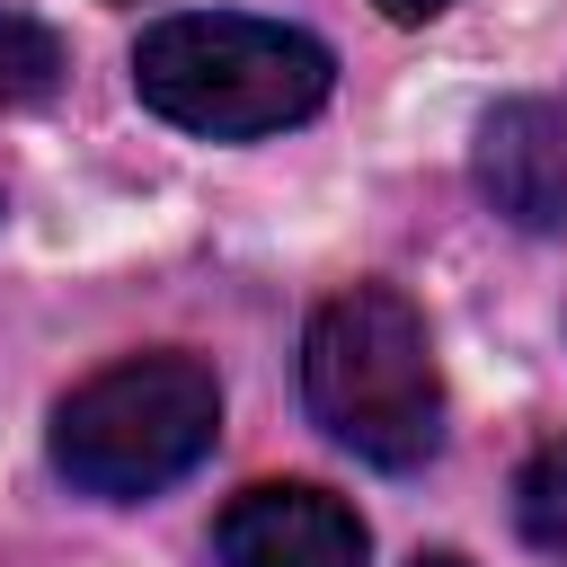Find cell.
Returning <instances> with one entry per match:
<instances>
[{
  "label": "cell",
  "instance_id": "obj_1",
  "mask_svg": "<svg viewBox=\"0 0 567 567\" xmlns=\"http://www.w3.org/2000/svg\"><path fill=\"white\" fill-rule=\"evenodd\" d=\"M301 408L372 470H425L443 452V363L425 310L399 284H346L301 328Z\"/></svg>",
  "mask_w": 567,
  "mask_h": 567
},
{
  "label": "cell",
  "instance_id": "obj_2",
  "mask_svg": "<svg viewBox=\"0 0 567 567\" xmlns=\"http://www.w3.org/2000/svg\"><path fill=\"white\" fill-rule=\"evenodd\" d=\"M328 89H337V53L284 18L177 9L133 44V97L195 142H257V133L310 124Z\"/></svg>",
  "mask_w": 567,
  "mask_h": 567
},
{
  "label": "cell",
  "instance_id": "obj_3",
  "mask_svg": "<svg viewBox=\"0 0 567 567\" xmlns=\"http://www.w3.org/2000/svg\"><path fill=\"white\" fill-rule=\"evenodd\" d=\"M221 443V381L186 346L124 354L53 408V470L97 505H142Z\"/></svg>",
  "mask_w": 567,
  "mask_h": 567
},
{
  "label": "cell",
  "instance_id": "obj_4",
  "mask_svg": "<svg viewBox=\"0 0 567 567\" xmlns=\"http://www.w3.org/2000/svg\"><path fill=\"white\" fill-rule=\"evenodd\" d=\"M221 567H372V532L346 496L310 478H257L213 523Z\"/></svg>",
  "mask_w": 567,
  "mask_h": 567
},
{
  "label": "cell",
  "instance_id": "obj_5",
  "mask_svg": "<svg viewBox=\"0 0 567 567\" xmlns=\"http://www.w3.org/2000/svg\"><path fill=\"white\" fill-rule=\"evenodd\" d=\"M478 195L514 230H567V106L549 97H505L478 124Z\"/></svg>",
  "mask_w": 567,
  "mask_h": 567
},
{
  "label": "cell",
  "instance_id": "obj_6",
  "mask_svg": "<svg viewBox=\"0 0 567 567\" xmlns=\"http://www.w3.org/2000/svg\"><path fill=\"white\" fill-rule=\"evenodd\" d=\"M62 89V35L44 18L0 9V106H35Z\"/></svg>",
  "mask_w": 567,
  "mask_h": 567
},
{
  "label": "cell",
  "instance_id": "obj_7",
  "mask_svg": "<svg viewBox=\"0 0 567 567\" xmlns=\"http://www.w3.org/2000/svg\"><path fill=\"white\" fill-rule=\"evenodd\" d=\"M514 523H523L532 549H558V558H567V434L523 461V478H514Z\"/></svg>",
  "mask_w": 567,
  "mask_h": 567
},
{
  "label": "cell",
  "instance_id": "obj_8",
  "mask_svg": "<svg viewBox=\"0 0 567 567\" xmlns=\"http://www.w3.org/2000/svg\"><path fill=\"white\" fill-rule=\"evenodd\" d=\"M372 9H381L390 27H425V18H443L452 0H372Z\"/></svg>",
  "mask_w": 567,
  "mask_h": 567
},
{
  "label": "cell",
  "instance_id": "obj_9",
  "mask_svg": "<svg viewBox=\"0 0 567 567\" xmlns=\"http://www.w3.org/2000/svg\"><path fill=\"white\" fill-rule=\"evenodd\" d=\"M408 567H470V558H461V549H416Z\"/></svg>",
  "mask_w": 567,
  "mask_h": 567
}]
</instances>
